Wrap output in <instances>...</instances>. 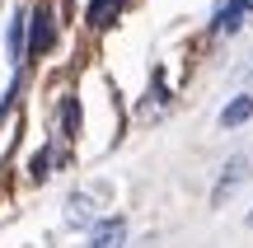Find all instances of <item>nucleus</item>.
Masks as SVG:
<instances>
[{
    "label": "nucleus",
    "instance_id": "9d476101",
    "mask_svg": "<svg viewBox=\"0 0 253 248\" xmlns=\"http://www.w3.org/2000/svg\"><path fill=\"white\" fill-rule=\"evenodd\" d=\"M108 5L113 0H89V24H103L108 19Z\"/></svg>",
    "mask_w": 253,
    "mask_h": 248
},
{
    "label": "nucleus",
    "instance_id": "1a4fd4ad",
    "mask_svg": "<svg viewBox=\"0 0 253 248\" xmlns=\"http://www.w3.org/2000/svg\"><path fill=\"white\" fill-rule=\"evenodd\" d=\"M47 174H52V155L38 150V155H33V178H47Z\"/></svg>",
    "mask_w": 253,
    "mask_h": 248
},
{
    "label": "nucleus",
    "instance_id": "f8f14e48",
    "mask_svg": "<svg viewBox=\"0 0 253 248\" xmlns=\"http://www.w3.org/2000/svg\"><path fill=\"white\" fill-rule=\"evenodd\" d=\"M244 5H249V9H253V0H244Z\"/></svg>",
    "mask_w": 253,
    "mask_h": 248
},
{
    "label": "nucleus",
    "instance_id": "39448f33",
    "mask_svg": "<svg viewBox=\"0 0 253 248\" xmlns=\"http://www.w3.org/2000/svg\"><path fill=\"white\" fill-rule=\"evenodd\" d=\"M66 220H71V225H94V202L84 192L66 197Z\"/></svg>",
    "mask_w": 253,
    "mask_h": 248
},
{
    "label": "nucleus",
    "instance_id": "ddd939ff",
    "mask_svg": "<svg viewBox=\"0 0 253 248\" xmlns=\"http://www.w3.org/2000/svg\"><path fill=\"white\" fill-rule=\"evenodd\" d=\"M249 225H253V211H249Z\"/></svg>",
    "mask_w": 253,
    "mask_h": 248
},
{
    "label": "nucleus",
    "instance_id": "6e6552de",
    "mask_svg": "<svg viewBox=\"0 0 253 248\" xmlns=\"http://www.w3.org/2000/svg\"><path fill=\"white\" fill-rule=\"evenodd\" d=\"M61 131H66V136H75V131H80V103H75V99L61 103Z\"/></svg>",
    "mask_w": 253,
    "mask_h": 248
},
{
    "label": "nucleus",
    "instance_id": "9b49d317",
    "mask_svg": "<svg viewBox=\"0 0 253 248\" xmlns=\"http://www.w3.org/2000/svg\"><path fill=\"white\" fill-rule=\"evenodd\" d=\"M249 75H253V52H249V56H244V61H239V66H235V80H249Z\"/></svg>",
    "mask_w": 253,
    "mask_h": 248
},
{
    "label": "nucleus",
    "instance_id": "423d86ee",
    "mask_svg": "<svg viewBox=\"0 0 253 248\" xmlns=\"http://www.w3.org/2000/svg\"><path fill=\"white\" fill-rule=\"evenodd\" d=\"M47 47H52V24H47V9H33V42H28V52L42 56Z\"/></svg>",
    "mask_w": 253,
    "mask_h": 248
},
{
    "label": "nucleus",
    "instance_id": "0eeeda50",
    "mask_svg": "<svg viewBox=\"0 0 253 248\" xmlns=\"http://www.w3.org/2000/svg\"><path fill=\"white\" fill-rule=\"evenodd\" d=\"M28 19H33V14H24V9L9 19V61H24V52H28V47H24V24H28Z\"/></svg>",
    "mask_w": 253,
    "mask_h": 248
},
{
    "label": "nucleus",
    "instance_id": "f03ea898",
    "mask_svg": "<svg viewBox=\"0 0 253 248\" xmlns=\"http://www.w3.org/2000/svg\"><path fill=\"white\" fill-rule=\"evenodd\" d=\"M249 117H253V99H249V94H239V99H230L225 108H220V127H225V131L244 127Z\"/></svg>",
    "mask_w": 253,
    "mask_h": 248
},
{
    "label": "nucleus",
    "instance_id": "7ed1b4c3",
    "mask_svg": "<svg viewBox=\"0 0 253 248\" xmlns=\"http://www.w3.org/2000/svg\"><path fill=\"white\" fill-rule=\"evenodd\" d=\"M122 234H126V220L118 215V220L94 225V230H89V244H94V248H113V244H122Z\"/></svg>",
    "mask_w": 253,
    "mask_h": 248
},
{
    "label": "nucleus",
    "instance_id": "20e7f679",
    "mask_svg": "<svg viewBox=\"0 0 253 248\" xmlns=\"http://www.w3.org/2000/svg\"><path fill=\"white\" fill-rule=\"evenodd\" d=\"M244 14H249L244 0H230V5H220V14H216V33H239Z\"/></svg>",
    "mask_w": 253,
    "mask_h": 248
},
{
    "label": "nucleus",
    "instance_id": "f257e3e1",
    "mask_svg": "<svg viewBox=\"0 0 253 248\" xmlns=\"http://www.w3.org/2000/svg\"><path fill=\"white\" fill-rule=\"evenodd\" d=\"M249 174H253V159H249V155H235V159L225 164V174H220V183H216V192H211V197H216V202H225L239 183H249Z\"/></svg>",
    "mask_w": 253,
    "mask_h": 248
}]
</instances>
